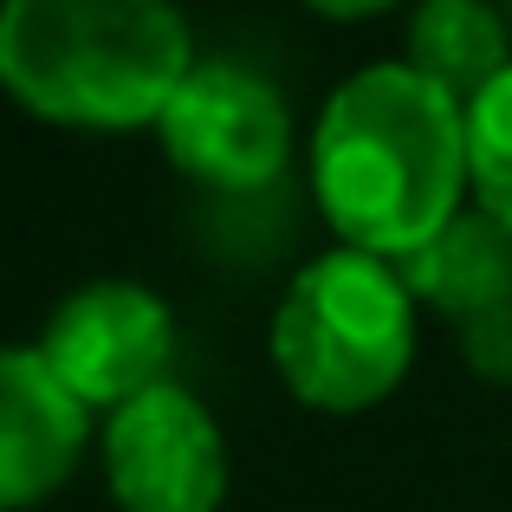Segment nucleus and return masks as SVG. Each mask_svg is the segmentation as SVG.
Wrapping results in <instances>:
<instances>
[{
    "instance_id": "1",
    "label": "nucleus",
    "mask_w": 512,
    "mask_h": 512,
    "mask_svg": "<svg viewBox=\"0 0 512 512\" xmlns=\"http://www.w3.org/2000/svg\"><path fill=\"white\" fill-rule=\"evenodd\" d=\"M312 188L344 247L409 260L461 214L467 104L409 59L363 65L325 98L312 130Z\"/></svg>"
},
{
    "instance_id": "2",
    "label": "nucleus",
    "mask_w": 512,
    "mask_h": 512,
    "mask_svg": "<svg viewBox=\"0 0 512 512\" xmlns=\"http://www.w3.org/2000/svg\"><path fill=\"white\" fill-rule=\"evenodd\" d=\"M195 72L175 0H0V91L46 124L143 130Z\"/></svg>"
},
{
    "instance_id": "3",
    "label": "nucleus",
    "mask_w": 512,
    "mask_h": 512,
    "mask_svg": "<svg viewBox=\"0 0 512 512\" xmlns=\"http://www.w3.org/2000/svg\"><path fill=\"white\" fill-rule=\"evenodd\" d=\"M415 292L396 260L331 247L299 266L273 312V370L312 409L383 402L415 357Z\"/></svg>"
},
{
    "instance_id": "4",
    "label": "nucleus",
    "mask_w": 512,
    "mask_h": 512,
    "mask_svg": "<svg viewBox=\"0 0 512 512\" xmlns=\"http://www.w3.org/2000/svg\"><path fill=\"white\" fill-rule=\"evenodd\" d=\"M39 357L85 409H124L169 383L175 312L143 279H85L46 312Z\"/></svg>"
},
{
    "instance_id": "5",
    "label": "nucleus",
    "mask_w": 512,
    "mask_h": 512,
    "mask_svg": "<svg viewBox=\"0 0 512 512\" xmlns=\"http://www.w3.org/2000/svg\"><path fill=\"white\" fill-rule=\"evenodd\" d=\"M156 130H163L169 163L221 195L273 182L292 150V111L279 85L234 59H195Z\"/></svg>"
},
{
    "instance_id": "6",
    "label": "nucleus",
    "mask_w": 512,
    "mask_h": 512,
    "mask_svg": "<svg viewBox=\"0 0 512 512\" xmlns=\"http://www.w3.org/2000/svg\"><path fill=\"white\" fill-rule=\"evenodd\" d=\"M104 474L124 512H214L227 493V441L195 389L156 383L150 396L111 409Z\"/></svg>"
},
{
    "instance_id": "7",
    "label": "nucleus",
    "mask_w": 512,
    "mask_h": 512,
    "mask_svg": "<svg viewBox=\"0 0 512 512\" xmlns=\"http://www.w3.org/2000/svg\"><path fill=\"white\" fill-rule=\"evenodd\" d=\"M85 441L91 409L59 383L39 344H0V512L59 493Z\"/></svg>"
},
{
    "instance_id": "8",
    "label": "nucleus",
    "mask_w": 512,
    "mask_h": 512,
    "mask_svg": "<svg viewBox=\"0 0 512 512\" xmlns=\"http://www.w3.org/2000/svg\"><path fill=\"white\" fill-rule=\"evenodd\" d=\"M402 279L415 299L435 305L454 325L500 312V305H512V227H500L480 208H461L422 253L402 260Z\"/></svg>"
},
{
    "instance_id": "9",
    "label": "nucleus",
    "mask_w": 512,
    "mask_h": 512,
    "mask_svg": "<svg viewBox=\"0 0 512 512\" xmlns=\"http://www.w3.org/2000/svg\"><path fill=\"white\" fill-rule=\"evenodd\" d=\"M409 65L435 78L448 98L474 104L512 65V20L493 0H415L409 7Z\"/></svg>"
},
{
    "instance_id": "10",
    "label": "nucleus",
    "mask_w": 512,
    "mask_h": 512,
    "mask_svg": "<svg viewBox=\"0 0 512 512\" xmlns=\"http://www.w3.org/2000/svg\"><path fill=\"white\" fill-rule=\"evenodd\" d=\"M467 182L474 208L512 227V65L467 104Z\"/></svg>"
},
{
    "instance_id": "11",
    "label": "nucleus",
    "mask_w": 512,
    "mask_h": 512,
    "mask_svg": "<svg viewBox=\"0 0 512 512\" xmlns=\"http://www.w3.org/2000/svg\"><path fill=\"white\" fill-rule=\"evenodd\" d=\"M454 331H461L467 370L512 389V305H500V312H480V318H467V325H454Z\"/></svg>"
},
{
    "instance_id": "12",
    "label": "nucleus",
    "mask_w": 512,
    "mask_h": 512,
    "mask_svg": "<svg viewBox=\"0 0 512 512\" xmlns=\"http://www.w3.org/2000/svg\"><path fill=\"white\" fill-rule=\"evenodd\" d=\"M312 13H325V20H370V13L396 7V0H305Z\"/></svg>"
},
{
    "instance_id": "13",
    "label": "nucleus",
    "mask_w": 512,
    "mask_h": 512,
    "mask_svg": "<svg viewBox=\"0 0 512 512\" xmlns=\"http://www.w3.org/2000/svg\"><path fill=\"white\" fill-rule=\"evenodd\" d=\"M500 7H506V20H512V0H500Z\"/></svg>"
}]
</instances>
